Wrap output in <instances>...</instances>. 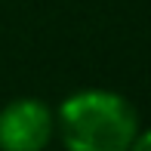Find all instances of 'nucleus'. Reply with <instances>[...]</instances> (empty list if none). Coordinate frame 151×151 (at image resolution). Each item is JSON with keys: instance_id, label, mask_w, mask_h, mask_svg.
Returning <instances> with one entry per match:
<instances>
[{"instance_id": "1", "label": "nucleus", "mask_w": 151, "mask_h": 151, "mask_svg": "<svg viewBox=\"0 0 151 151\" xmlns=\"http://www.w3.org/2000/svg\"><path fill=\"white\" fill-rule=\"evenodd\" d=\"M139 129L136 105L114 90H80L56 108V136L65 151H127Z\"/></svg>"}, {"instance_id": "2", "label": "nucleus", "mask_w": 151, "mask_h": 151, "mask_svg": "<svg viewBox=\"0 0 151 151\" xmlns=\"http://www.w3.org/2000/svg\"><path fill=\"white\" fill-rule=\"evenodd\" d=\"M56 139V108L19 96L0 108V151H46Z\"/></svg>"}, {"instance_id": "3", "label": "nucleus", "mask_w": 151, "mask_h": 151, "mask_svg": "<svg viewBox=\"0 0 151 151\" xmlns=\"http://www.w3.org/2000/svg\"><path fill=\"white\" fill-rule=\"evenodd\" d=\"M127 151H151V127L148 129H139V136L133 139V145Z\"/></svg>"}]
</instances>
